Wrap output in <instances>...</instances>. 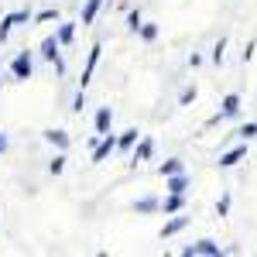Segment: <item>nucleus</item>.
<instances>
[{"label": "nucleus", "mask_w": 257, "mask_h": 257, "mask_svg": "<svg viewBox=\"0 0 257 257\" xmlns=\"http://www.w3.org/2000/svg\"><path fill=\"white\" fill-rule=\"evenodd\" d=\"M31 18H35L31 11H11V14H4V18H0V45L11 38V31H14V28L31 24Z\"/></svg>", "instance_id": "f03ea898"}, {"label": "nucleus", "mask_w": 257, "mask_h": 257, "mask_svg": "<svg viewBox=\"0 0 257 257\" xmlns=\"http://www.w3.org/2000/svg\"><path fill=\"white\" fill-rule=\"evenodd\" d=\"M131 209H134L138 216L158 213V209H161V199H155V196H141V199H134V202H131Z\"/></svg>", "instance_id": "4468645a"}, {"label": "nucleus", "mask_w": 257, "mask_h": 257, "mask_svg": "<svg viewBox=\"0 0 257 257\" xmlns=\"http://www.w3.org/2000/svg\"><path fill=\"white\" fill-rule=\"evenodd\" d=\"M113 151H117V134L110 131V134H103V138H99L96 144H93V155H89V165H103V161L110 158Z\"/></svg>", "instance_id": "20e7f679"}, {"label": "nucleus", "mask_w": 257, "mask_h": 257, "mask_svg": "<svg viewBox=\"0 0 257 257\" xmlns=\"http://www.w3.org/2000/svg\"><path fill=\"white\" fill-rule=\"evenodd\" d=\"M175 172H185V165H182L178 158H168V161H161V165H158V175H161V178L175 175Z\"/></svg>", "instance_id": "aec40b11"}, {"label": "nucleus", "mask_w": 257, "mask_h": 257, "mask_svg": "<svg viewBox=\"0 0 257 257\" xmlns=\"http://www.w3.org/2000/svg\"><path fill=\"white\" fill-rule=\"evenodd\" d=\"M11 79H18V82H28L31 76H35V52H28V48H21L18 55L11 59Z\"/></svg>", "instance_id": "f257e3e1"}, {"label": "nucleus", "mask_w": 257, "mask_h": 257, "mask_svg": "<svg viewBox=\"0 0 257 257\" xmlns=\"http://www.w3.org/2000/svg\"><path fill=\"white\" fill-rule=\"evenodd\" d=\"M223 52H226V38H219L216 45H213V55H209V59L216 62V65H223Z\"/></svg>", "instance_id": "a878e982"}, {"label": "nucleus", "mask_w": 257, "mask_h": 257, "mask_svg": "<svg viewBox=\"0 0 257 257\" xmlns=\"http://www.w3.org/2000/svg\"><path fill=\"white\" fill-rule=\"evenodd\" d=\"M151 155H155V138L141 134L138 144L131 148V168H138V165H144V161H151Z\"/></svg>", "instance_id": "39448f33"}, {"label": "nucleus", "mask_w": 257, "mask_h": 257, "mask_svg": "<svg viewBox=\"0 0 257 257\" xmlns=\"http://www.w3.org/2000/svg\"><path fill=\"white\" fill-rule=\"evenodd\" d=\"M0 76H4V62H0Z\"/></svg>", "instance_id": "7c9ffc66"}, {"label": "nucleus", "mask_w": 257, "mask_h": 257, "mask_svg": "<svg viewBox=\"0 0 257 257\" xmlns=\"http://www.w3.org/2000/svg\"><path fill=\"white\" fill-rule=\"evenodd\" d=\"M99 7H103V0H86V4H82V28H89V24L96 21Z\"/></svg>", "instance_id": "a211bd4d"}, {"label": "nucleus", "mask_w": 257, "mask_h": 257, "mask_svg": "<svg viewBox=\"0 0 257 257\" xmlns=\"http://www.w3.org/2000/svg\"><path fill=\"white\" fill-rule=\"evenodd\" d=\"M237 138H243V141H254L257 138V123H243L237 131Z\"/></svg>", "instance_id": "bb28decb"}, {"label": "nucleus", "mask_w": 257, "mask_h": 257, "mask_svg": "<svg viewBox=\"0 0 257 257\" xmlns=\"http://www.w3.org/2000/svg\"><path fill=\"white\" fill-rule=\"evenodd\" d=\"M223 254V247H219L216 240L202 237L196 240V243H189V247H182V257H219Z\"/></svg>", "instance_id": "7ed1b4c3"}, {"label": "nucleus", "mask_w": 257, "mask_h": 257, "mask_svg": "<svg viewBox=\"0 0 257 257\" xmlns=\"http://www.w3.org/2000/svg\"><path fill=\"white\" fill-rule=\"evenodd\" d=\"M7 148H11V138H7V134H4V131H0V158H4V155H7Z\"/></svg>", "instance_id": "c756f323"}, {"label": "nucleus", "mask_w": 257, "mask_h": 257, "mask_svg": "<svg viewBox=\"0 0 257 257\" xmlns=\"http://www.w3.org/2000/svg\"><path fill=\"white\" fill-rule=\"evenodd\" d=\"M138 35H141V41H148V45H151V41H158L161 28H158V24H155V21H144V24H141V28H138Z\"/></svg>", "instance_id": "6ab92c4d"}, {"label": "nucleus", "mask_w": 257, "mask_h": 257, "mask_svg": "<svg viewBox=\"0 0 257 257\" xmlns=\"http://www.w3.org/2000/svg\"><path fill=\"white\" fill-rule=\"evenodd\" d=\"M65 151H55V158L48 161V175H62V172H65Z\"/></svg>", "instance_id": "4be33fe9"}, {"label": "nucleus", "mask_w": 257, "mask_h": 257, "mask_svg": "<svg viewBox=\"0 0 257 257\" xmlns=\"http://www.w3.org/2000/svg\"><path fill=\"white\" fill-rule=\"evenodd\" d=\"M185 206H189L185 192H165V199H161V209H158V213H165V216H175V213H185Z\"/></svg>", "instance_id": "0eeeda50"}, {"label": "nucleus", "mask_w": 257, "mask_h": 257, "mask_svg": "<svg viewBox=\"0 0 257 257\" xmlns=\"http://www.w3.org/2000/svg\"><path fill=\"white\" fill-rule=\"evenodd\" d=\"M230 202H233V199H230V192H223V196L216 199V216H219V219L230 216Z\"/></svg>", "instance_id": "5701e85b"}, {"label": "nucleus", "mask_w": 257, "mask_h": 257, "mask_svg": "<svg viewBox=\"0 0 257 257\" xmlns=\"http://www.w3.org/2000/svg\"><path fill=\"white\" fill-rule=\"evenodd\" d=\"M38 55L45 62H52V65H55V62H59V55H62L59 38H55V35H45V38H41V45H38Z\"/></svg>", "instance_id": "9b49d317"}, {"label": "nucleus", "mask_w": 257, "mask_h": 257, "mask_svg": "<svg viewBox=\"0 0 257 257\" xmlns=\"http://www.w3.org/2000/svg\"><path fill=\"white\" fill-rule=\"evenodd\" d=\"M93 127H96V134H110L113 131V106H99L93 117Z\"/></svg>", "instance_id": "ddd939ff"}, {"label": "nucleus", "mask_w": 257, "mask_h": 257, "mask_svg": "<svg viewBox=\"0 0 257 257\" xmlns=\"http://www.w3.org/2000/svg\"><path fill=\"white\" fill-rule=\"evenodd\" d=\"M189 223H192V216H182V213H175L172 219H165V226L158 230V237H161V240H172V237H178V233H182Z\"/></svg>", "instance_id": "6e6552de"}, {"label": "nucleus", "mask_w": 257, "mask_h": 257, "mask_svg": "<svg viewBox=\"0 0 257 257\" xmlns=\"http://www.w3.org/2000/svg\"><path fill=\"white\" fill-rule=\"evenodd\" d=\"M99 55H103V45H93L89 48V55H86V65H82V76H79V89H86L89 82H93V72H96V65H99Z\"/></svg>", "instance_id": "423d86ee"}, {"label": "nucleus", "mask_w": 257, "mask_h": 257, "mask_svg": "<svg viewBox=\"0 0 257 257\" xmlns=\"http://www.w3.org/2000/svg\"><path fill=\"white\" fill-rule=\"evenodd\" d=\"M138 138H141V131H138V127H127V131H120V134H117V151L131 155V148L138 144Z\"/></svg>", "instance_id": "2eb2a0df"}, {"label": "nucleus", "mask_w": 257, "mask_h": 257, "mask_svg": "<svg viewBox=\"0 0 257 257\" xmlns=\"http://www.w3.org/2000/svg\"><path fill=\"white\" fill-rule=\"evenodd\" d=\"M82 106H86V89H79V96L72 99V110H76V113H82Z\"/></svg>", "instance_id": "cd10ccee"}, {"label": "nucleus", "mask_w": 257, "mask_h": 257, "mask_svg": "<svg viewBox=\"0 0 257 257\" xmlns=\"http://www.w3.org/2000/svg\"><path fill=\"white\" fill-rule=\"evenodd\" d=\"M243 158H247V141H243V144H237V148H230V151H223L216 165H219V168H237Z\"/></svg>", "instance_id": "f8f14e48"}, {"label": "nucleus", "mask_w": 257, "mask_h": 257, "mask_svg": "<svg viewBox=\"0 0 257 257\" xmlns=\"http://www.w3.org/2000/svg\"><path fill=\"white\" fill-rule=\"evenodd\" d=\"M141 24H144V11H141V7H131V11H127V31H134V35H138Z\"/></svg>", "instance_id": "412c9836"}, {"label": "nucleus", "mask_w": 257, "mask_h": 257, "mask_svg": "<svg viewBox=\"0 0 257 257\" xmlns=\"http://www.w3.org/2000/svg\"><path fill=\"white\" fill-rule=\"evenodd\" d=\"M35 24H48V21H59V11H55V7H48V11H38V14H35Z\"/></svg>", "instance_id": "b1692460"}, {"label": "nucleus", "mask_w": 257, "mask_h": 257, "mask_svg": "<svg viewBox=\"0 0 257 257\" xmlns=\"http://www.w3.org/2000/svg\"><path fill=\"white\" fill-rule=\"evenodd\" d=\"M189 175L185 172H175V175H168L165 178V192H189Z\"/></svg>", "instance_id": "dca6fc26"}, {"label": "nucleus", "mask_w": 257, "mask_h": 257, "mask_svg": "<svg viewBox=\"0 0 257 257\" xmlns=\"http://www.w3.org/2000/svg\"><path fill=\"white\" fill-rule=\"evenodd\" d=\"M196 86H185V89H182V93H178V106H189V103H192V99H196Z\"/></svg>", "instance_id": "393cba45"}, {"label": "nucleus", "mask_w": 257, "mask_h": 257, "mask_svg": "<svg viewBox=\"0 0 257 257\" xmlns=\"http://www.w3.org/2000/svg\"><path fill=\"white\" fill-rule=\"evenodd\" d=\"M55 38H59L62 48H69V45H72V38H76V21H62L59 28H55Z\"/></svg>", "instance_id": "f3484780"}, {"label": "nucleus", "mask_w": 257, "mask_h": 257, "mask_svg": "<svg viewBox=\"0 0 257 257\" xmlns=\"http://www.w3.org/2000/svg\"><path fill=\"white\" fill-rule=\"evenodd\" d=\"M41 138H45V144H52L55 151H69V144H72L69 131H62V127H48V131H41Z\"/></svg>", "instance_id": "1a4fd4ad"}, {"label": "nucleus", "mask_w": 257, "mask_h": 257, "mask_svg": "<svg viewBox=\"0 0 257 257\" xmlns=\"http://www.w3.org/2000/svg\"><path fill=\"white\" fill-rule=\"evenodd\" d=\"M250 59H254V41H247V48H243V55H240V62H243V65H247Z\"/></svg>", "instance_id": "c85d7f7f"}, {"label": "nucleus", "mask_w": 257, "mask_h": 257, "mask_svg": "<svg viewBox=\"0 0 257 257\" xmlns=\"http://www.w3.org/2000/svg\"><path fill=\"white\" fill-rule=\"evenodd\" d=\"M240 106H243V99H240V93H226V96L219 99V120H230V117H237L240 113Z\"/></svg>", "instance_id": "9d476101"}]
</instances>
